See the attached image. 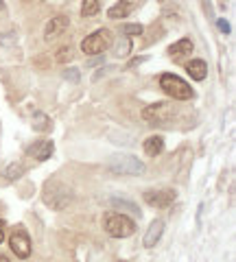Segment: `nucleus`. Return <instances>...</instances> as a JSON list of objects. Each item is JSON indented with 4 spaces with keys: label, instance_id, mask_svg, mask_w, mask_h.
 Masks as SVG:
<instances>
[{
    "label": "nucleus",
    "instance_id": "1",
    "mask_svg": "<svg viewBox=\"0 0 236 262\" xmlns=\"http://www.w3.org/2000/svg\"><path fill=\"white\" fill-rule=\"evenodd\" d=\"M72 196H75L72 194V188H68L64 181L48 179L46 184H44L42 199L50 210H66L72 203Z\"/></svg>",
    "mask_w": 236,
    "mask_h": 262
},
{
    "label": "nucleus",
    "instance_id": "2",
    "mask_svg": "<svg viewBox=\"0 0 236 262\" xmlns=\"http://www.w3.org/2000/svg\"><path fill=\"white\" fill-rule=\"evenodd\" d=\"M107 171L112 175H127V177H136V175H144L146 166L142 159L136 155H127V153H118L107 159Z\"/></svg>",
    "mask_w": 236,
    "mask_h": 262
},
{
    "label": "nucleus",
    "instance_id": "3",
    "mask_svg": "<svg viewBox=\"0 0 236 262\" xmlns=\"http://www.w3.org/2000/svg\"><path fill=\"white\" fill-rule=\"evenodd\" d=\"M160 87L162 92L168 94L171 99L175 101H190L195 99V90L190 87L184 79H180L177 75H171V72H164V75L160 77Z\"/></svg>",
    "mask_w": 236,
    "mask_h": 262
},
{
    "label": "nucleus",
    "instance_id": "4",
    "mask_svg": "<svg viewBox=\"0 0 236 262\" xmlns=\"http://www.w3.org/2000/svg\"><path fill=\"white\" fill-rule=\"evenodd\" d=\"M105 232L112 238H127L136 232V223H134V218H129L127 214L109 212L105 216Z\"/></svg>",
    "mask_w": 236,
    "mask_h": 262
},
{
    "label": "nucleus",
    "instance_id": "5",
    "mask_svg": "<svg viewBox=\"0 0 236 262\" xmlns=\"http://www.w3.org/2000/svg\"><path fill=\"white\" fill-rule=\"evenodd\" d=\"M112 42H114L112 31H109V28H99V31H94L92 35H87V38L81 42V50H83L85 55H101L112 46Z\"/></svg>",
    "mask_w": 236,
    "mask_h": 262
},
{
    "label": "nucleus",
    "instance_id": "6",
    "mask_svg": "<svg viewBox=\"0 0 236 262\" xmlns=\"http://www.w3.org/2000/svg\"><path fill=\"white\" fill-rule=\"evenodd\" d=\"M9 247H11V251L16 253L18 258H28L31 256V238H28L26 230L22 227V225H18V230L11 234Z\"/></svg>",
    "mask_w": 236,
    "mask_h": 262
},
{
    "label": "nucleus",
    "instance_id": "7",
    "mask_svg": "<svg viewBox=\"0 0 236 262\" xmlns=\"http://www.w3.org/2000/svg\"><path fill=\"white\" fill-rule=\"evenodd\" d=\"M171 116H173V107L168 103H153V105L142 109V118L151 120L153 125H156V122H158V125H164Z\"/></svg>",
    "mask_w": 236,
    "mask_h": 262
},
{
    "label": "nucleus",
    "instance_id": "8",
    "mask_svg": "<svg viewBox=\"0 0 236 262\" xmlns=\"http://www.w3.org/2000/svg\"><path fill=\"white\" fill-rule=\"evenodd\" d=\"M175 190H146L144 192V201L153 208H168L175 201Z\"/></svg>",
    "mask_w": 236,
    "mask_h": 262
},
{
    "label": "nucleus",
    "instance_id": "9",
    "mask_svg": "<svg viewBox=\"0 0 236 262\" xmlns=\"http://www.w3.org/2000/svg\"><path fill=\"white\" fill-rule=\"evenodd\" d=\"M55 151V142L53 140H38L35 144H31V147L26 149V155L35 157L38 162H44V159H48L50 155H53Z\"/></svg>",
    "mask_w": 236,
    "mask_h": 262
},
{
    "label": "nucleus",
    "instance_id": "10",
    "mask_svg": "<svg viewBox=\"0 0 236 262\" xmlns=\"http://www.w3.org/2000/svg\"><path fill=\"white\" fill-rule=\"evenodd\" d=\"M162 234H164V221H162V218H156V221L149 225V230H146V234L142 238V245L146 247V249H153V247L160 243Z\"/></svg>",
    "mask_w": 236,
    "mask_h": 262
},
{
    "label": "nucleus",
    "instance_id": "11",
    "mask_svg": "<svg viewBox=\"0 0 236 262\" xmlns=\"http://www.w3.org/2000/svg\"><path fill=\"white\" fill-rule=\"evenodd\" d=\"M70 24V20L66 18V16H55V18H50V22L46 24V28H44V38L46 40H55L59 38L66 28H68Z\"/></svg>",
    "mask_w": 236,
    "mask_h": 262
},
{
    "label": "nucleus",
    "instance_id": "12",
    "mask_svg": "<svg viewBox=\"0 0 236 262\" xmlns=\"http://www.w3.org/2000/svg\"><path fill=\"white\" fill-rule=\"evenodd\" d=\"M193 48H195L193 40L184 38V40H180V42H175L173 46H168V57H171L173 61H182L184 57H188L190 53H193Z\"/></svg>",
    "mask_w": 236,
    "mask_h": 262
},
{
    "label": "nucleus",
    "instance_id": "13",
    "mask_svg": "<svg viewBox=\"0 0 236 262\" xmlns=\"http://www.w3.org/2000/svg\"><path fill=\"white\" fill-rule=\"evenodd\" d=\"M186 72L190 75V79H195V81H203V79L208 77V63L203 59H193L186 66Z\"/></svg>",
    "mask_w": 236,
    "mask_h": 262
},
{
    "label": "nucleus",
    "instance_id": "14",
    "mask_svg": "<svg viewBox=\"0 0 236 262\" xmlns=\"http://www.w3.org/2000/svg\"><path fill=\"white\" fill-rule=\"evenodd\" d=\"M136 3H116V5H112L107 9V18H112V20H121V18H127L131 11L136 9Z\"/></svg>",
    "mask_w": 236,
    "mask_h": 262
},
{
    "label": "nucleus",
    "instance_id": "15",
    "mask_svg": "<svg viewBox=\"0 0 236 262\" xmlns=\"http://www.w3.org/2000/svg\"><path fill=\"white\" fill-rule=\"evenodd\" d=\"M164 151V140H162L160 136H149L144 140V153L149 157H156V155H160V153Z\"/></svg>",
    "mask_w": 236,
    "mask_h": 262
},
{
    "label": "nucleus",
    "instance_id": "16",
    "mask_svg": "<svg viewBox=\"0 0 236 262\" xmlns=\"http://www.w3.org/2000/svg\"><path fill=\"white\" fill-rule=\"evenodd\" d=\"M24 173H26V169H24V164H22V162H11V164L3 171V175H5L7 181H18Z\"/></svg>",
    "mask_w": 236,
    "mask_h": 262
},
{
    "label": "nucleus",
    "instance_id": "17",
    "mask_svg": "<svg viewBox=\"0 0 236 262\" xmlns=\"http://www.w3.org/2000/svg\"><path fill=\"white\" fill-rule=\"evenodd\" d=\"M31 127H33L35 131H40V134H46V131H50V127H53V120H50L46 114L38 112V114H33V122H31Z\"/></svg>",
    "mask_w": 236,
    "mask_h": 262
},
{
    "label": "nucleus",
    "instance_id": "18",
    "mask_svg": "<svg viewBox=\"0 0 236 262\" xmlns=\"http://www.w3.org/2000/svg\"><path fill=\"white\" fill-rule=\"evenodd\" d=\"M109 206H112L114 210H127V212H131V214H138L136 203L129 201V199H123V196H112V199H109Z\"/></svg>",
    "mask_w": 236,
    "mask_h": 262
},
{
    "label": "nucleus",
    "instance_id": "19",
    "mask_svg": "<svg viewBox=\"0 0 236 262\" xmlns=\"http://www.w3.org/2000/svg\"><path fill=\"white\" fill-rule=\"evenodd\" d=\"M99 11H101V3H97V0H85L83 7H81L83 18H92V16H97Z\"/></svg>",
    "mask_w": 236,
    "mask_h": 262
},
{
    "label": "nucleus",
    "instance_id": "20",
    "mask_svg": "<svg viewBox=\"0 0 236 262\" xmlns=\"http://www.w3.org/2000/svg\"><path fill=\"white\" fill-rule=\"evenodd\" d=\"M129 53H131V40L123 35V40L118 42V46H116V57H127Z\"/></svg>",
    "mask_w": 236,
    "mask_h": 262
},
{
    "label": "nucleus",
    "instance_id": "21",
    "mask_svg": "<svg viewBox=\"0 0 236 262\" xmlns=\"http://www.w3.org/2000/svg\"><path fill=\"white\" fill-rule=\"evenodd\" d=\"M144 26L142 24H125L123 26V35L125 38H134V35H142Z\"/></svg>",
    "mask_w": 236,
    "mask_h": 262
},
{
    "label": "nucleus",
    "instance_id": "22",
    "mask_svg": "<svg viewBox=\"0 0 236 262\" xmlns=\"http://www.w3.org/2000/svg\"><path fill=\"white\" fill-rule=\"evenodd\" d=\"M70 57H72V48H70V46H62V48H59V50H57L55 59H57L59 63H66V61H68V59H70Z\"/></svg>",
    "mask_w": 236,
    "mask_h": 262
},
{
    "label": "nucleus",
    "instance_id": "23",
    "mask_svg": "<svg viewBox=\"0 0 236 262\" xmlns=\"http://www.w3.org/2000/svg\"><path fill=\"white\" fill-rule=\"evenodd\" d=\"M64 79H66V81H70V83H79V79H81L79 68H68V70H64Z\"/></svg>",
    "mask_w": 236,
    "mask_h": 262
},
{
    "label": "nucleus",
    "instance_id": "24",
    "mask_svg": "<svg viewBox=\"0 0 236 262\" xmlns=\"http://www.w3.org/2000/svg\"><path fill=\"white\" fill-rule=\"evenodd\" d=\"M217 28L223 35H230L232 33V26H230V22H227L225 18H217Z\"/></svg>",
    "mask_w": 236,
    "mask_h": 262
},
{
    "label": "nucleus",
    "instance_id": "25",
    "mask_svg": "<svg viewBox=\"0 0 236 262\" xmlns=\"http://www.w3.org/2000/svg\"><path fill=\"white\" fill-rule=\"evenodd\" d=\"M142 61H146V57H138V59H131V61H129V68H134V66L142 63Z\"/></svg>",
    "mask_w": 236,
    "mask_h": 262
},
{
    "label": "nucleus",
    "instance_id": "26",
    "mask_svg": "<svg viewBox=\"0 0 236 262\" xmlns=\"http://www.w3.org/2000/svg\"><path fill=\"white\" fill-rule=\"evenodd\" d=\"M5 227H7V225H5L3 218H0V243H3V240H5Z\"/></svg>",
    "mask_w": 236,
    "mask_h": 262
},
{
    "label": "nucleus",
    "instance_id": "27",
    "mask_svg": "<svg viewBox=\"0 0 236 262\" xmlns=\"http://www.w3.org/2000/svg\"><path fill=\"white\" fill-rule=\"evenodd\" d=\"M0 262H11V260L7 258V256H0Z\"/></svg>",
    "mask_w": 236,
    "mask_h": 262
},
{
    "label": "nucleus",
    "instance_id": "28",
    "mask_svg": "<svg viewBox=\"0 0 236 262\" xmlns=\"http://www.w3.org/2000/svg\"><path fill=\"white\" fill-rule=\"evenodd\" d=\"M0 11H5V3H0Z\"/></svg>",
    "mask_w": 236,
    "mask_h": 262
}]
</instances>
